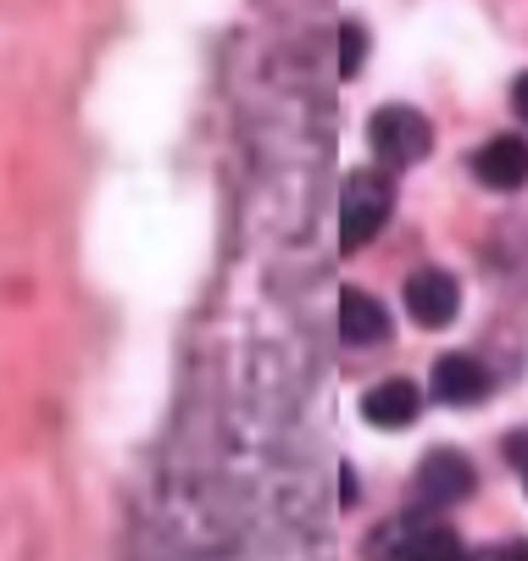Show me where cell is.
<instances>
[{
  "label": "cell",
  "mask_w": 528,
  "mask_h": 561,
  "mask_svg": "<svg viewBox=\"0 0 528 561\" xmlns=\"http://www.w3.org/2000/svg\"><path fill=\"white\" fill-rule=\"evenodd\" d=\"M367 556L372 561H468V545L445 523L406 512V517H390L379 534L367 539Z\"/></svg>",
  "instance_id": "obj_1"
},
{
  "label": "cell",
  "mask_w": 528,
  "mask_h": 561,
  "mask_svg": "<svg viewBox=\"0 0 528 561\" xmlns=\"http://www.w3.org/2000/svg\"><path fill=\"white\" fill-rule=\"evenodd\" d=\"M390 211H395V184L384 173H372V168L351 173L345 190H340V251L372 245V239L384 233Z\"/></svg>",
  "instance_id": "obj_2"
},
{
  "label": "cell",
  "mask_w": 528,
  "mask_h": 561,
  "mask_svg": "<svg viewBox=\"0 0 528 561\" xmlns=\"http://www.w3.org/2000/svg\"><path fill=\"white\" fill-rule=\"evenodd\" d=\"M367 139H372V156L390 168H417L434 150V128L417 106H379L367 123Z\"/></svg>",
  "instance_id": "obj_3"
},
{
  "label": "cell",
  "mask_w": 528,
  "mask_h": 561,
  "mask_svg": "<svg viewBox=\"0 0 528 561\" xmlns=\"http://www.w3.org/2000/svg\"><path fill=\"white\" fill-rule=\"evenodd\" d=\"M401 295H406V317L417 329H450L457 311H462V284L450 278L445 267H417Z\"/></svg>",
  "instance_id": "obj_4"
},
{
  "label": "cell",
  "mask_w": 528,
  "mask_h": 561,
  "mask_svg": "<svg viewBox=\"0 0 528 561\" xmlns=\"http://www.w3.org/2000/svg\"><path fill=\"white\" fill-rule=\"evenodd\" d=\"M473 484H479V472L462 450H428L423 467H417V495H423V506H439V512L468 501Z\"/></svg>",
  "instance_id": "obj_5"
},
{
  "label": "cell",
  "mask_w": 528,
  "mask_h": 561,
  "mask_svg": "<svg viewBox=\"0 0 528 561\" xmlns=\"http://www.w3.org/2000/svg\"><path fill=\"white\" fill-rule=\"evenodd\" d=\"M428 383H434V394L445 400V407H479V400H490V383H495V378H490V367H484L479 356L450 351V356L434 362Z\"/></svg>",
  "instance_id": "obj_6"
},
{
  "label": "cell",
  "mask_w": 528,
  "mask_h": 561,
  "mask_svg": "<svg viewBox=\"0 0 528 561\" xmlns=\"http://www.w3.org/2000/svg\"><path fill=\"white\" fill-rule=\"evenodd\" d=\"M473 179L484 184V190H523L528 184V139H517V134H495V139H484L479 150H473Z\"/></svg>",
  "instance_id": "obj_7"
},
{
  "label": "cell",
  "mask_w": 528,
  "mask_h": 561,
  "mask_svg": "<svg viewBox=\"0 0 528 561\" xmlns=\"http://www.w3.org/2000/svg\"><path fill=\"white\" fill-rule=\"evenodd\" d=\"M340 340L345 345H384L390 340V311L367 289H340Z\"/></svg>",
  "instance_id": "obj_8"
},
{
  "label": "cell",
  "mask_w": 528,
  "mask_h": 561,
  "mask_svg": "<svg viewBox=\"0 0 528 561\" xmlns=\"http://www.w3.org/2000/svg\"><path fill=\"white\" fill-rule=\"evenodd\" d=\"M361 412L372 428H406L417 417V383L412 378H384V383H372L367 400H361Z\"/></svg>",
  "instance_id": "obj_9"
},
{
  "label": "cell",
  "mask_w": 528,
  "mask_h": 561,
  "mask_svg": "<svg viewBox=\"0 0 528 561\" xmlns=\"http://www.w3.org/2000/svg\"><path fill=\"white\" fill-rule=\"evenodd\" d=\"M361 56H367V34H361L356 23H345V28H340V78H356Z\"/></svg>",
  "instance_id": "obj_10"
},
{
  "label": "cell",
  "mask_w": 528,
  "mask_h": 561,
  "mask_svg": "<svg viewBox=\"0 0 528 561\" xmlns=\"http://www.w3.org/2000/svg\"><path fill=\"white\" fill-rule=\"evenodd\" d=\"M506 456H512V467H517V478H523V495H528V434H512V439H506Z\"/></svg>",
  "instance_id": "obj_11"
},
{
  "label": "cell",
  "mask_w": 528,
  "mask_h": 561,
  "mask_svg": "<svg viewBox=\"0 0 528 561\" xmlns=\"http://www.w3.org/2000/svg\"><path fill=\"white\" fill-rule=\"evenodd\" d=\"M512 112L528 123V72H517V84H512Z\"/></svg>",
  "instance_id": "obj_12"
},
{
  "label": "cell",
  "mask_w": 528,
  "mask_h": 561,
  "mask_svg": "<svg viewBox=\"0 0 528 561\" xmlns=\"http://www.w3.org/2000/svg\"><path fill=\"white\" fill-rule=\"evenodd\" d=\"M495 561H528V539H506V545L495 550Z\"/></svg>",
  "instance_id": "obj_13"
}]
</instances>
